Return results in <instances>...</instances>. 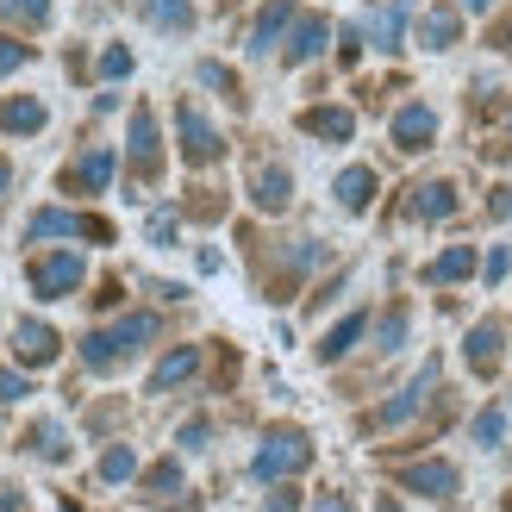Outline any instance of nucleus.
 Instances as JSON below:
<instances>
[{"label":"nucleus","instance_id":"obj_1","mask_svg":"<svg viewBox=\"0 0 512 512\" xmlns=\"http://www.w3.org/2000/svg\"><path fill=\"white\" fill-rule=\"evenodd\" d=\"M157 331H163L157 313H132V319H119V325H107V331H88V338H82V369L107 375V369H119V363H132V356L157 338Z\"/></svg>","mask_w":512,"mask_h":512},{"label":"nucleus","instance_id":"obj_2","mask_svg":"<svg viewBox=\"0 0 512 512\" xmlns=\"http://www.w3.org/2000/svg\"><path fill=\"white\" fill-rule=\"evenodd\" d=\"M306 463H313V444H306V431H294V425H281V431H269L263 438V450H256V475L263 481H288V475H300Z\"/></svg>","mask_w":512,"mask_h":512},{"label":"nucleus","instance_id":"obj_3","mask_svg":"<svg viewBox=\"0 0 512 512\" xmlns=\"http://www.w3.org/2000/svg\"><path fill=\"white\" fill-rule=\"evenodd\" d=\"M25 238H88V244H113V225L100 213H63V207H44L32 213Z\"/></svg>","mask_w":512,"mask_h":512},{"label":"nucleus","instance_id":"obj_4","mask_svg":"<svg viewBox=\"0 0 512 512\" xmlns=\"http://www.w3.org/2000/svg\"><path fill=\"white\" fill-rule=\"evenodd\" d=\"M175 132H182V163L207 169V163L225 157V144H219V132H213V119L200 113L194 100H182V107H175Z\"/></svg>","mask_w":512,"mask_h":512},{"label":"nucleus","instance_id":"obj_5","mask_svg":"<svg viewBox=\"0 0 512 512\" xmlns=\"http://www.w3.org/2000/svg\"><path fill=\"white\" fill-rule=\"evenodd\" d=\"M82 256H75V250H50V256H38V263H32V294L38 300H63V294H75V288H82Z\"/></svg>","mask_w":512,"mask_h":512},{"label":"nucleus","instance_id":"obj_6","mask_svg":"<svg viewBox=\"0 0 512 512\" xmlns=\"http://www.w3.org/2000/svg\"><path fill=\"white\" fill-rule=\"evenodd\" d=\"M431 388H438V356H431V363H425V369H419L413 381H406V388H400V394H394L388 406H381V413H375L369 425H375V431H394V425H406V419H413L419 406L431 400Z\"/></svg>","mask_w":512,"mask_h":512},{"label":"nucleus","instance_id":"obj_7","mask_svg":"<svg viewBox=\"0 0 512 512\" xmlns=\"http://www.w3.org/2000/svg\"><path fill=\"white\" fill-rule=\"evenodd\" d=\"M132 175L138 182H157L163 175V138H157V113L150 107L132 113Z\"/></svg>","mask_w":512,"mask_h":512},{"label":"nucleus","instance_id":"obj_8","mask_svg":"<svg viewBox=\"0 0 512 512\" xmlns=\"http://www.w3.org/2000/svg\"><path fill=\"white\" fill-rule=\"evenodd\" d=\"M57 350H63V338L50 331L44 319H19L13 325V356L25 369H44V363H57Z\"/></svg>","mask_w":512,"mask_h":512},{"label":"nucleus","instance_id":"obj_9","mask_svg":"<svg viewBox=\"0 0 512 512\" xmlns=\"http://www.w3.org/2000/svg\"><path fill=\"white\" fill-rule=\"evenodd\" d=\"M113 169H119L113 150H88L82 163H69V169H63V188H69V194H100V188L113 182Z\"/></svg>","mask_w":512,"mask_h":512},{"label":"nucleus","instance_id":"obj_10","mask_svg":"<svg viewBox=\"0 0 512 512\" xmlns=\"http://www.w3.org/2000/svg\"><path fill=\"white\" fill-rule=\"evenodd\" d=\"M300 132H306V138H325V144H350L356 113H350V107H306V113H300Z\"/></svg>","mask_w":512,"mask_h":512},{"label":"nucleus","instance_id":"obj_11","mask_svg":"<svg viewBox=\"0 0 512 512\" xmlns=\"http://www.w3.org/2000/svg\"><path fill=\"white\" fill-rule=\"evenodd\" d=\"M431 138H438V113H431V107L413 100V107L394 113V144L400 150H431Z\"/></svg>","mask_w":512,"mask_h":512},{"label":"nucleus","instance_id":"obj_12","mask_svg":"<svg viewBox=\"0 0 512 512\" xmlns=\"http://www.w3.org/2000/svg\"><path fill=\"white\" fill-rule=\"evenodd\" d=\"M400 488L425 494V500H450L456 494V469L450 463H413V469H400Z\"/></svg>","mask_w":512,"mask_h":512},{"label":"nucleus","instance_id":"obj_13","mask_svg":"<svg viewBox=\"0 0 512 512\" xmlns=\"http://www.w3.org/2000/svg\"><path fill=\"white\" fill-rule=\"evenodd\" d=\"M250 200H256L263 213H281V207L294 200V182H288V169H269V163H256V169H250Z\"/></svg>","mask_w":512,"mask_h":512},{"label":"nucleus","instance_id":"obj_14","mask_svg":"<svg viewBox=\"0 0 512 512\" xmlns=\"http://www.w3.org/2000/svg\"><path fill=\"white\" fill-rule=\"evenodd\" d=\"M500 350H506V331H500L494 319H488V325H475V331H469V344H463V356H469V369H475V375H494V369H500Z\"/></svg>","mask_w":512,"mask_h":512},{"label":"nucleus","instance_id":"obj_15","mask_svg":"<svg viewBox=\"0 0 512 512\" xmlns=\"http://www.w3.org/2000/svg\"><path fill=\"white\" fill-rule=\"evenodd\" d=\"M288 19H294V0H269V7L256 13V25H250V57H269Z\"/></svg>","mask_w":512,"mask_h":512},{"label":"nucleus","instance_id":"obj_16","mask_svg":"<svg viewBox=\"0 0 512 512\" xmlns=\"http://www.w3.org/2000/svg\"><path fill=\"white\" fill-rule=\"evenodd\" d=\"M200 369V350L194 344H182V350H169L157 369H150V394H169V388H182V381Z\"/></svg>","mask_w":512,"mask_h":512},{"label":"nucleus","instance_id":"obj_17","mask_svg":"<svg viewBox=\"0 0 512 512\" xmlns=\"http://www.w3.org/2000/svg\"><path fill=\"white\" fill-rule=\"evenodd\" d=\"M406 213L413 219H450L456 213V188L450 182H419L413 200H406Z\"/></svg>","mask_w":512,"mask_h":512},{"label":"nucleus","instance_id":"obj_18","mask_svg":"<svg viewBox=\"0 0 512 512\" xmlns=\"http://www.w3.org/2000/svg\"><path fill=\"white\" fill-rule=\"evenodd\" d=\"M325 38H331V25H325L319 13H306V19L294 25V38H288V50H281V57H288V63H313L319 50H325Z\"/></svg>","mask_w":512,"mask_h":512},{"label":"nucleus","instance_id":"obj_19","mask_svg":"<svg viewBox=\"0 0 512 512\" xmlns=\"http://www.w3.org/2000/svg\"><path fill=\"white\" fill-rule=\"evenodd\" d=\"M363 331H369V313H350V319H338V325H331L325 338H319V363H338V356H350Z\"/></svg>","mask_w":512,"mask_h":512},{"label":"nucleus","instance_id":"obj_20","mask_svg":"<svg viewBox=\"0 0 512 512\" xmlns=\"http://www.w3.org/2000/svg\"><path fill=\"white\" fill-rule=\"evenodd\" d=\"M0 132L7 138H32V132H44V107L38 100H0Z\"/></svg>","mask_w":512,"mask_h":512},{"label":"nucleus","instance_id":"obj_21","mask_svg":"<svg viewBox=\"0 0 512 512\" xmlns=\"http://www.w3.org/2000/svg\"><path fill=\"white\" fill-rule=\"evenodd\" d=\"M331 194H338V207H344V213H363L369 200H375V169H363V163H356V169H344Z\"/></svg>","mask_w":512,"mask_h":512},{"label":"nucleus","instance_id":"obj_22","mask_svg":"<svg viewBox=\"0 0 512 512\" xmlns=\"http://www.w3.org/2000/svg\"><path fill=\"white\" fill-rule=\"evenodd\" d=\"M463 275H475V250H469V244H450L438 263H425V281H431V288H450V281H463Z\"/></svg>","mask_w":512,"mask_h":512},{"label":"nucleus","instance_id":"obj_23","mask_svg":"<svg viewBox=\"0 0 512 512\" xmlns=\"http://www.w3.org/2000/svg\"><path fill=\"white\" fill-rule=\"evenodd\" d=\"M456 32H463V19H456L450 7H431V13L419 19V44H425V50H450Z\"/></svg>","mask_w":512,"mask_h":512},{"label":"nucleus","instance_id":"obj_24","mask_svg":"<svg viewBox=\"0 0 512 512\" xmlns=\"http://www.w3.org/2000/svg\"><path fill=\"white\" fill-rule=\"evenodd\" d=\"M25 444H32V450L44 456V463H63V456H69V438H63V425H57V419H38Z\"/></svg>","mask_w":512,"mask_h":512},{"label":"nucleus","instance_id":"obj_25","mask_svg":"<svg viewBox=\"0 0 512 512\" xmlns=\"http://www.w3.org/2000/svg\"><path fill=\"white\" fill-rule=\"evenodd\" d=\"M144 13H150V25H163V32H188L194 25L188 0H144Z\"/></svg>","mask_w":512,"mask_h":512},{"label":"nucleus","instance_id":"obj_26","mask_svg":"<svg viewBox=\"0 0 512 512\" xmlns=\"http://www.w3.org/2000/svg\"><path fill=\"white\" fill-rule=\"evenodd\" d=\"M132 475H138V456L125 444H113L107 456H100V481H132Z\"/></svg>","mask_w":512,"mask_h":512},{"label":"nucleus","instance_id":"obj_27","mask_svg":"<svg viewBox=\"0 0 512 512\" xmlns=\"http://www.w3.org/2000/svg\"><path fill=\"white\" fill-rule=\"evenodd\" d=\"M0 19H13V25H44V19H50V0H0Z\"/></svg>","mask_w":512,"mask_h":512},{"label":"nucleus","instance_id":"obj_28","mask_svg":"<svg viewBox=\"0 0 512 512\" xmlns=\"http://www.w3.org/2000/svg\"><path fill=\"white\" fill-rule=\"evenodd\" d=\"M144 488H150V500H169L175 488H182V469H175V463H169V456H163V463H157V469H150V475H144Z\"/></svg>","mask_w":512,"mask_h":512},{"label":"nucleus","instance_id":"obj_29","mask_svg":"<svg viewBox=\"0 0 512 512\" xmlns=\"http://www.w3.org/2000/svg\"><path fill=\"white\" fill-rule=\"evenodd\" d=\"M500 438H506V413H500V406H488V413L475 419V444H488V450H500Z\"/></svg>","mask_w":512,"mask_h":512},{"label":"nucleus","instance_id":"obj_30","mask_svg":"<svg viewBox=\"0 0 512 512\" xmlns=\"http://www.w3.org/2000/svg\"><path fill=\"white\" fill-rule=\"evenodd\" d=\"M200 82H207V88H219V94H232V100H238V75H232V69H225V63H200Z\"/></svg>","mask_w":512,"mask_h":512},{"label":"nucleus","instance_id":"obj_31","mask_svg":"<svg viewBox=\"0 0 512 512\" xmlns=\"http://www.w3.org/2000/svg\"><path fill=\"white\" fill-rule=\"evenodd\" d=\"M25 57H32V44H19V38H7V32H0V75H13Z\"/></svg>","mask_w":512,"mask_h":512},{"label":"nucleus","instance_id":"obj_32","mask_svg":"<svg viewBox=\"0 0 512 512\" xmlns=\"http://www.w3.org/2000/svg\"><path fill=\"white\" fill-rule=\"evenodd\" d=\"M400 338H406V306H394V313L381 319V350H400Z\"/></svg>","mask_w":512,"mask_h":512},{"label":"nucleus","instance_id":"obj_33","mask_svg":"<svg viewBox=\"0 0 512 512\" xmlns=\"http://www.w3.org/2000/svg\"><path fill=\"white\" fill-rule=\"evenodd\" d=\"M100 75H107V82H119V75H132V50H107V57H100Z\"/></svg>","mask_w":512,"mask_h":512},{"label":"nucleus","instance_id":"obj_34","mask_svg":"<svg viewBox=\"0 0 512 512\" xmlns=\"http://www.w3.org/2000/svg\"><path fill=\"white\" fill-rule=\"evenodd\" d=\"M25 394H32V381L19 369H0V400H25Z\"/></svg>","mask_w":512,"mask_h":512},{"label":"nucleus","instance_id":"obj_35","mask_svg":"<svg viewBox=\"0 0 512 512\" xmlns=\"http://www.w3.org/2000/svg\"><path fill=\"white\" fill-rule=\"evenodd\" d=\"M150 244H175V213H150Z\"/></svg>","mask_w":512,"mask_h":512},{"label":"nucleus","instance_id":"obj_36","mask_svg":"<svg viewBox=\"0 0 512 512\" xmlns=\"http://www.w3.org/2000/svg\"><path fill=\"white\" fill-rule=\"evenodd\" d=\"M375 38H381V50H394V38H400V7H394V13H381V25H375Z\"/></svg>","mask_w":512,"mask_h":512},{"label":"nucleus","instance_id":"obj_37","mask_svg":"<svg viewBox=\"0 0 512 512\" xmlns=\"http://www.w3.org/2000/svg\"><path fill=\"white\" fill-rule=\"evenodd\" d=\"M263 512H300V494H294V488H281V494H269Z\"/></svg>","mask_w":512,"mask_h":512},{"label":"nucleus","instance_id":"obj_38","mask_svg":"<svg viewBox=\"0 0 512 512\" xmlns=\"http://www.w3.org/2000/svg\"><path fill=\"white\" fill-rule=\"evenodd\" d=\"M182 444H188V450L207 444V419H188V425H182Z\"/></svg>","mask_w":512,"mask_h":512},{"label":"nucleus","instance_id":"obj_39","mask_svg":"<svg viewBox=\"0 0 512 512\" xmlns=\"http://www.w3.org/2000/svg\"><path fill=\"white\" fill-rule=\"evenodd\" d=\"M506 269H512V256H506V250H488V281H500Z\"/></svg>","mask_w":512,"mask_h":512},{"label":"nucleus","instance_id":"obj_40","mask_svg":"<svg viewBox=\"0 0 512 512\" xmlns=\"http://www.w3.org/2000/svg\"><path fill=\"white\" fill-rule=\"evenodd\" d=\"M494 219H512V188H494Z\"/></svg>","mask_w":512,"mask_h":512},{"label":"nucleus","instance_id":"obj_41","mask_svg":"<svg viewBox=\"0 0 512 512\" xmlns=\"http://www.w3.org/2000/svg\"><path fill=\"white\" fill-rule=\"evenodd\" d=\"M7 188H13V163L0 157V200H7Z\"/></svg>","mask_w":512,"mask_h":512},{"label":"nucleus","instance_id":"obj_42","mask_svg":"<svg viewBox=\"0 0 512 512\" xmlns=\"http://www.w3.org/2000/svg\"><path fill=\"white\" fill-rule=\"evenodd\" d=\"M319 512H350V500H338V494H325V500H319Z\"/></svg>","mask_w":512,"mask_h":512},{"label":"nucleus","instance_id":"obj_43","mask_svg":"<svg viewBox=\"0 0 512 512\" xmlns=\"http://www.w3.org/2000/svg\"><path fill=\"white\" fill-rule=\"evenodd\" d=\"M13 506H19V494H13V488H7V494H0V512H13Z\"/></svg>","mask_w":512,"mask_h":512},{"label":"nucleus","instance_id":"obj_44","mask_svg":"<svg viewBox=\"0 0 512 512\" xmlns=\"http://www.w3.org/2000/svg\"><path fill=\"white\" fill-rule=\"evenodd\" d=\"M463 7H469V13H488V7H494V0H463Z\"/></svg>","mask_w":512,"mask_h":512},{"label":"nucleus","instance_id":"obj_45","mask_svg":"<svg viewBox=\"0 0 512 512\" xmlns=\"http://www.w3.org/2000/svg\"><path fill=\"white\" fill-rule=\"evenodd\" d=\"M63 512H75V506H63Z\"/></svg>","mask_w":512,"mask_h":512}]
</instances>
